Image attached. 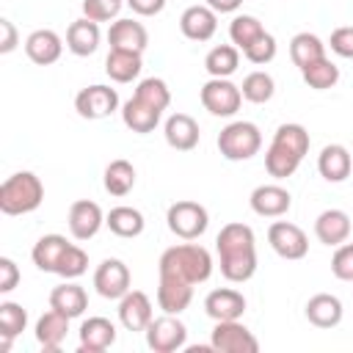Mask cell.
<instances>
[{
    "instance_id": "obj_40",
    "label": "cell",
    "mask_w": 353,
    "mask_h": 353,
    "mask_svg": "<svg viewBox=\"0 0 353 353\" xmlns=\"http://www.w3.org/2000/svg\"><path fill=\"white\" fill-rule=\"evenodd\" d=\"M132 97H138L141 102H146V105H152L157 110H165L171 105V88H168V83L163 77H143L135 85Z\"/></svg>"
},
{
    "instance_id": "obj_19",
    "label": "cell",
    "mask_w": 353,
    "mask_h": 353,
    "mask_svg": "<svg viewBox=\"0 0 353 353\" xmlns=\"http://www.w3.org/2000/svg\"><path fill=\"white\" fill-rule=\"evenodd\" d=\"M204 312L215 323H221V320H240L243 312H245V298H243V292H237L232 287H221V290H212L204 298Z\"/></svg>"
},
{
    "instance_id": "obj_29",
    "label": "cell",
    "mask_w": 353,
    "mask_h": 353,
    "mask_svg": "<svg viewBox=\"0 0 353 353\" xmlns=\"http://www.w3.org/2000/svg\"><path fill=\"white\" fill-rule=\"evenodd\" d=\"M141 55L143 52H132V50H110L105 58V74L113 83H132L143 69Z\"/></svg>"
},
{
    "instance_id": "obj_43",
    "label": "cell",
    "mask_w": 353,
    "mask_h": 353,
    "mask_svg": "<svg viewBox=\"0 0 353 353\" xmlns=\"http://www.w3.org/2000/svg\"><path fill=\"white\" fill-rule=\"evenodd\" d=\"M276 39L265 30L254 44H248L245 50H243V58L245 61H251V63H256V66H265V63H270L273 58H276Z\"/></svg>"
},
{
    "instance_id": "obj_3",
    "label": "cell",
    "mask_w": 353,
    "mask_h": 353,
    "mask_svg": "<svg viewBox=\"0 0 353 353\" xmlns=\"http://www.w3.org/2000/svg\"><path fill=\"white\" fill-rule=\"evenodd\" d=\"M44 201V185L33 171H17L0 185V212L28 215Z\"/></svg>"
},
{
    "instance_id": "obj_48",
    "label": "cell",
    "mask_w": 353,
    "mask_h": 353,
    "mask_svg": "<svg viewBox=\"0 0 353 353\" xmlns=\"http://www.w3.org/2000/svg\"><path fill=\"white\" fill-rule=\"evenodd\" d=\"M130 8H132V14H138V17H154V14H160L163 8H165V0H124Z\"/></svg>"
},
{
    "instance_id": "obj_25",
    "label": "cell",
    "mask_w": 353,
    "mask_h": 353,
    "mask_svg": "<svg viewBox=\"0 0 353 353\" xmlns=\"http://www.w3.org/2000/svg\"><path fill=\"white\" fill-rule=\"evenodd\" d=\"M108 41H110V50L143 52L149 44V33L138 19H116V22H110Z\"/></svg>"
},
{
    "instance_id": "obj_38",
    "label": "cell",
    "mask_w": 353,
    "mask_h": 353,
    "mask_svg": "<svg viewBox=\"0 0 353 353\" xmlns=\"http://www.w3.org/2000/svg\"><path fill=\"white\" fill-rule=\"evenodd\" d=\"M240 91H243V99H245V102L265 105V102L273 99V94H276V83H273V77H270L268 72L256 69V72H251V74L243 77Z\"/></svg>"
},
{
    "instance_id": "obj_14",
    "label": "cell",
    "mask_w": 353,
    "mask_h": 353,
    "mask_svg": "<svg viewBox=\"0 0 353 353\" xmlns=\"http://www.w3.org/2000/svg\"><path fill=\"white\" fill-rule=\"evenodd\" d=\"M152 320H154V309L146 292L130 290L124 298H119V323L127 331H146Z\"/></svg>"
},
{
    "instance_id": "obj_6",
    "label": "cell",
    "mask_w": 353,
    "mask_h": 353,
    "mask_svg": "<svg viewBox=\"0 0 353 353\" xmlns=\"http://www.w3.org/2000/svg\"><path fill=\"white\" fill-rule=\"evenodd\" d=\"M201 105H204L207 113L221 116V119H229V116H234L240 110L243 91L229 77H210L201 85Z\"/></svg>"
},
{
    "instance_id": "obj_23",
    "label": "cell",
    "mask_w": 353,
    "mask_h": 353,
    "mask_svg": "<svg viewBox=\"0 0 353 353\" xmlns=\"http://www.w3.org/2000/svg\"><path fill=\"white\" fill-rule=\"evenodd\" d=\"M99 39H102L99 22H94V19H88V17H80V19H74V22L66 28V47H69V52L77 55V58L94 55L97 47H99Z\"/></svg>"
},
{
    "instance_id": "obj_9",
    "label": "cell",
    "mask_w": 353,
    "mask_h": 353,
    "mask_svg": "<svg viewBox=\"0 0 353 353\" xmlns=\"http://www.w3.org/2000/svg\"><path fill=\"white\" fill-rule=\"evenodd\" d=\"M74 110H77V116H83L88 121L108 119L113 110H119V94L110 85H99V83L85 85L74 97Z\"/></svg>"
},
{
    "instance_id": "obj_34",
    "label": "cell",
    "mask_w": 353,
    "mask_h": 353,
    "mask_svg": "<svg viewBox=\"0 0 353 353\" xmlns=\"http://www.w3.org/2000/svg\"><path fill=\"white\" fill-rule=\"evenodd\" d=\"M102 185L110 196H127L132 188H135V165L130 160H110L108 168H105V176H102Z\"/></svg>"
},
{
    "instance_id": "obj_16",
    "label": "cell",
    "mask_w": 353,
    "mask_h": 353,
    "mask_svg": "<svg viewBox=\"0 0 353 353\" xmlns=\"http://www.w3.org/2000/svg\"><path fill=\"white\" fill-rule=\"evenodd\" d=\"M163 135H165V143L176 152H190L199 146V138H201V130H199V121L188 113H171L165 119V127H163Z\"/></svg>"
},
{
    "instance_id": "obj_37",
    "label": "cell",
    "mask_w": 353,
    "mask_h": 353,
    "mask_svg": "<svg viewBox=\"0 0 353 353\" xmlns=\"http://www.w3.org/2000/svg\"><path fill=\"white\" fill-rule=\"evenodd\" d=\"M301 77L309 88L314 91H328L339 83V66L331 61V58H320L314 63H309L306 69H301Z\"/></svg>"
},
{
    "instance_id": "obj_28",
    "label": "cell",
    "mask_w": 353,
    "mask_h": 353,
    "mask_svg": "<svg viewBox=\"0 0 353 353\" xmlns=\"http://www.w3.org/2000/svg\"><path fill=\"white\" fill-rule=\"evenodd\" d=\"M36 342L44 347V350H58L61 342L66 339L69 334V317L61 314L58 309H50L44 312L39 320H36Z\"/></svg>"
},
{
    "instance_id": "obj_20",
    "label": "cell",
    "mask_w": 353,
    "mask_h": 353,
    "mask_svg": "<svg viewBox=\"0 0 353 353\" xmlns=\"http://www.w3.org/2000/svg\"><path fill=\"white\" fill-rule=\"evenodd\" d=\"M80 353H102L116 342V325L108 317H88L80 323Z\"/></svg>"
},
{
    "instance_id": "obj_35",
    "label": "cell",
    "mask_w": 353,
    "mask_h": 353,
    "mask_svg": "<svg viewBox=\"0 0 353 353\" xmlns=\"http://www.w3.org/2000/svg\"><path fill=\"white\" fill-rule=\"evenodd\" d=\"M237 66H240V50L234 44H218L204 58V69L210 72V77H232Z\"/></svg>"
},
{
    "instance_id": "obj_17",
    "label": "cell",
    "mask_w": 353,
    "mask_h": 353,
    "mask_svg": "<svg viewBox=\"0 0 353 353\" xmlns=\"http://www.w3.org/2000/svg\"><path fill=\"white\" fill-rule=\"evenodd\" d=\"M63 52V39L50 30V28H39L25 39V55L36 63V66H50L61 58Z\"/></svg>"
},
{
    "instance_id": "obj_42",
    "label": "cell",
    "mask_w": 353,
    "mask_h": 353,
    "mask_svg": "<svg viewBox=\"0 0 353 353\" xmlns=\"http://www.w3.org/2000/svg\"><path fill=\"white\" fill-rule=\"evenodd\" d=\"M85 270H88V254H85L80 245L72 243V245L66 248V254L61 256V265H58L55 273H58L61 279H80Z\"/></svg>"
},
{
    "instance_id": "obj_2",
    "label": "cell",
    "mask_w": 353,
    "mask_h": 353,
    "mask_svg": "<svg viewBox=\"0 0 353 353\" xmlns=\"http://www.w3.org/2000/svg\"><path fill=\"white\" fill-rule=\"evenodd\" d=\"M157 270H160V276H174V279H182L196 287L212 276V256L204 245L188 240V243L165 248L160 254Z\"/></svg>"
},
{
    "instance_id": "obj_49",
    "label": "cell",
    "mask_w": 353,
    "mask_h": 353,
    "mask_svg": "<svg viewBox=\"0 0 353 353\" xmlns=\"http://www.w3.org/2000/svg\"><path fill=\"white\" fill-rule=\"evenodd\" d=\"M0 30H3V41H0V52L3 55H8L14 47H17V28H14V22L11 19H0Z\"/></svg>"
},
{
    "instance_id": "obj_32",
    "label": "cell",
    "mask_w": 353,
    "mask_h": 353,
    "mask_svg": "<svg viewBox=\"0 0 353 353\" xmlns=\"http://www.w3.org/2000/svg\"><path fill=\"white\" fill-rule=\"evenodd\" d=\"M290 58H292V63H295L298 69H306L309 63L325 58V44H323L320 36H314V33H309V30L295 33L292 41H290Z\"/></svg>"
},
{
    "instance_id": "obj_11",
    "label": "cell",
    "mask_w": 353,
    "mask_h": 353,
    "mask_svg": "<svg viewBox=\"0 0 353 353\" xmlns=\"http://www.w3.org/2000/svg\"><path fill=\"white\" fill-rule=\"evenodd\" d=\"M130 268L121 262V259H116V256H110V259H102L99 265H97V270H94V290L102 295V298H108V301H119V298H124L132 287H130Z\"/></svg>"
},
{
    "instance_id": "obj_7",
    "label": "cell",
    "mask_w": 353,
    "mask_h": 353,
    "mask_svg": "<svg viewBox=\"0 0 353 353\" xmlns=\"http://www.w3.org/2000/svg\"><path fill=\"white\" fill-rule=\"evenodd\" d=\"M143 334H146L149 350H154V353H174L188 345V325L176 314L163 312V317H154Z\"/></svg>"
},
{
    "instance_id": "obj_33",
    "label": "cell",
    "mask_w": 353,
    "mask_h": 353,
    "mask_svg": "<svg viewBox=\"0 0 353 353\" xmlns=\"http://www.w3.org/2000/svg\"><path fill=\"white\" fill-rule=\"evenodd\" d=\"M28 325V312L14 303V301H3L0 303V350L6 353L14 342V336H19Z\"/></svg>"
},
{
    "instance_id": "obj_21",
    "label": "cell",
    "mask_w": 353,
    "mask_h": 353,
    "mask_svg": "<svg viewBox=\"0 0 353 353\" xmlns=\"http://www.w3.org/2000/svg\"><path fill=\"white\" fill-rule=\"evenodd\" d=\"M193 301V284L174 279V276H160L157 284V306L165 314H182Z\"/></svg>"
},
{
    "instance_id": "obj_31",
    "label": "cell",
    "mask_w": 353,
    "mask_h": 353,
    "mask_svg": "<svg viewBox=\"0 0 353 353\" xmlns=\"http://www.w3.org/2000/svg\"><path fill=\"white\" fill-rule=\"evenodd\" d=\"M105 223H108V229H110L116 237H138V234L143 232V226H146L143 212L135 210V207H127V204L113 207V210L105 215Z\"/></svg>"
},
{
    "instance_id": "obj_15",
    "label": "cell",
    "mask_w": 353,
    "mask_h": 353,
    "mask_svg": "<svg viewBox=\"0 0 353 353\" xmlns=\"http://www.w3.org/2000/svg\"><path fill=\"white\" fill-rule=\"evenodd\" d=\"M179 30L190 41H210L218 30V14L204 3V6H188L179 17Z\"/></svg>"
},
{
    "instance_id": "obj_46",
    "label": "cell",
    "mask_w": 353,
    "mask_h": 353,
    "mask_svg": "<svg viewBox=\"0 0 353 353\" xmlns=\"http://www.w3.org/2000/svg\"><path fill=\"white\" fill-rule=\"evenodd\" d=\"M328 47L331 52H336L339 58H353V25H345V28H336L328 39Z\"/></svg>"
},
{
    "instance_id": "obj_50",
    "label": "cell",
    "mask_w": 353,
    "mask_h": 353,
    "mask_svg": "<svg viewBox=\"0 0 353 353\" xmlns=\"http://www.w3.org/2000/svg\"><path fill=\"white\" fill-rule=\"evenodd\" d=\"M215 14H234L240 6H243V0H204Z\"/></svg>"
},
{
    "instance_id": "obj_45",
    "label": "cell",
    "mask_w": 353,
    "mask_h": 353,
    "mask_svg": "<svg viewBox=\"0 0 353 353\" xmlns=\"http://www.w3.org/2000/svg\"><path fill=\"white\" fill-rule=\"evenodd\" d=\"M331 273L339 281H353V243H342L336 245L334 256H331Z\"/></svg>"
},
{
    "instance_id": "obj_4",
    "label": "cell",
    "mask_w": 353,
    "mask_h": 353,
    "mask_svg": "<svg viewBox=\"0 0 353 353\" xmlns=\"http://www.w3.org/2000/svg\"><path fill=\"white\" fill-rule=\"evenodd\" d=\"M262 149V132L254 121H232L218 132V152L229 163H243L259 154Z\"/></svg>"
},
{
    "instance_id": "obj_8",
    "label": "cell",
    "mask_w": 353,
    "mask_h": 353,
    "mask_svg": "<svg viewBox=\"0 0 353 353\" xmlns=\"http://www.w3.org/2000/svg\"><path fill=\"white\" fill-rule=\"evenodd\" d=\"M210 347L218 353H256L259 339L240 320H221L210 334Z\"/></svg>"
},
{
    "instance_id": "obj_47",
    "label": "cell",
    "mask_w": 353,
    "mask_h": 353,
    "mask_svg": "<svg viewBox=\"0 0 353 353\" xmlns=\"http://www.w3.org/2000/svg\"><path fill=\"white\" fill-rule=\"evenodd\" d=\"M19 284V268L11 256H0V292H11Z\"/></svg>"
},
{
    "instance_id": "obj_22",
    "label": "cell",
    "mask_w": 353,
    "mask_h": 353,
    "mask_svg": "<svg viewBox=\"0 0 353 353\" xmlns=\"http://www.w3.org/2000/svg\"><path fill=\"white\" fill-rule=\"evenodd\" d=\"M303 314H306V320H309L312 325H317V328H334V325L342 323L345 309H342V301H339L336 295H331V292H317V295H312V298L306 301Z\"/></svg>"
},
{
    "instance_id": "obj_13",
    "label": "cell",
    "mask_w": 353,
    "mask_h": 353,
    "mask_svg": "<svg viewBox=\"0 0 353 353\" xmlns=\"http://www.w3.org/2000/svg\"><path fill=\"white\" fill-rule=\"evenodd\" d=\"M66 223H69V232L74 240H91L97 237V232L102 229L105 223V215H102V207L97 201H88V199H80L69 207V215H66Z\"/></svg>"
},
{
    "instance_id": "obj_44",
    "label": "cell",
    "mask_w": 353,
    "mask_h": 353,
    "mask_svg": "<svg viewBox=\"0 0 353 353\" xmlns=\"http://www.w3.org/2000/svg\"><path fill=\"white\" fill-rule=\"evenodd\" d=\"M124 0H83V17L94 22H110L119 17Z\"/></svg>"
},
{
    "instance_id": "obj_39",
    "label": "cell",
    "mask_w": 353,
    "mask_h": 353,
    "mask_svg": "<svg viewBox=\"0 0 353 353\" xmlns=\"http://www.w3.org/2000/svg\"><path fill=\"white\" fill-rule=\"evenodd\" d=\"M262 33H265L262 22H259L256 17H251V14H234V19L229 22V39H232V44H234L240 52H243L248 44H254Z\"/></svg>"
},
{
    "instance_id": "obj_1",
    "label": "cell",
    "mask_w": 353,
    "mask_h": 353,
    "mask_svg": "<svg viewBox=\"0 0 353 353\" xmlns=\"http://www.w3.org/2000/svg\"><path fill=\"white\" fill-rule=\"evenodd\" d=\"M215 251H218L221 273L226 281L243 284L256 273V237L248 223L232 221L221 226L215 237Z\"/></svg>"
},
{
    "instance_id": "obj_18",
    "label": "cell",
    "mask_w": 353,
    "mask_h": 353,
    "mask_svg": "<svg viewBox=\"0 0 353 353\" xmlns=\"http://www.w3.org/2000/svg\"><path fill=\"white\" fill-rule=\"evenodd\" d=\"M350 229H353V223H350V215L345 212V210H336V207H331V210H323L320 215H317V221H314V237L323 243V245H342L347 237H350Z\"/></svg>"
},
{
    "instance_id": "obj_26",
    "label": "cell",
    "mask_w": 353,
    "mask_h": 353,
    "mask_svg": "<svg viewBox=\"0 0 353 353\" xmlns=\"http://www.w3.org/2000/svg\"><path fill=\"white\" fill-rule=\"evenodd\" d=\"M350 168H353V157L342 143L323 146V152L317 157V171L325 182H345L350 176Z\"/></svg>"
},
{
    "instance_id": "obj_41",
    "label": "cell",
    "mask_w": 353,
    "mask_h": 353,
    "mask_svg": "<svg viewBox=\"0 0 353 353\" xmlns=\"http://www.w3.org/2000/svg\"><path fill=\"white\" fill-rule=\"evenodd\" d=\"M273 141H276V143H281V146H287L290 152H295L301 160L306 157L309 143H312V138H309L306 127H303V124H295V121L279 124V127H276V132H273Z\"/></svg>"
},
{
    "instance_id": "obj_27",
    "label": "cell",
    "mask_w": 353,
    "mask_h": 353,
    "mask_svg": "<svg viewBox=\"0 0 353 353\" xmlns=\"http://www.w3.org/2000/svg\"><path fill=\"white\" fill-rule=\"evenodd\" d=\"M69 245H72V243H69L63 234H44V237L36 240V245H33V251H30V259H33V265H36L39 270L55 273L58 265H61V256L66 254Z\"/></svg>"
},
{
    "instance_id": "obj_12",
    "label": "cell",
    "mask_w": 353,
    "mask_h": 353,
    "mask_svg": "<svg viewBox=\"0 0 353 353\" xmlns=\"http://www.w3.org/2000/svg\"><path fill=\"white\" fill-rule=\"evenodd\" d=\"M248 204H251V210H254L256 215H262V218H281V215L290 212L292 196H290L287 188L270 182V185H256V188L251 190V196H248Z\"/></svg>"
},
{
    "instance_id": "obj_10",
    "label": "cell",
    "mask_w": 353,
    "mask_h": 353,
    "mask_svg": "<svg viewBox=\"0 0 353 353\" xmlns=\"http://www.w3.org/2000/svg\"><path fill=\"white\" fill-rule=\"evenodd\" d=\"M268 243L281 259H303L309 254L306 232L290 221H273L268 229Z\"/></svg>"
},
{
    "instance_id": "obj_24",
    "label": "cell",
    "mask_w": 353,
    "mask_h": 353,
    "mask_svg": "<svg viewBox=\"0 0 353 353\" xmlns=\"http://www.w3.org/2000/svg\"><path fill=\"white\" fill-rule=\"evenodd\" d=\"M50 309H58L61 314H66L69 320H74V317H80L88 309V292L74 279H66L63 284L52 287V292H50Z\"/></svg>"
},
{
    "instance_id": "obj_36",
    "label": "cell",
    "mask_w": 353,
    "mask_h": 353,
    "mask_svg": "<svg viewBox=\"0 0 353 353\" xmlns=\"http://www.w3.org/2000/svg\"><path fill=\"white\" fill-rule=\"evenodd\" d=\"M298 165H301V157H298L295 152H290L287 146L270 141V146H268V152H265V168H268V174H270L273 179H287V176H292V174L298 171Z\"/></svg>"
},
{
    "instance_id": "obj_30",
    "label": "cell",
    "mask_w": 353,
    "mask_h": 353,
    "mask_svg": "<svg viewBox=\"0 0 353 353\" xmlns=\"http://www.w3.org/2000/svg\"><path fill=\"white\" fill-rule=\"evenodd\" d=\"M160 113H163V110H157V108L141 102L138 97H130V99L121 105V121H124L132 132H138V135L152 132V130L160 124Z\"/></svg>"
},
{
    "instance_id": "obj_5",
    "label": "cell",
    "mask_w": 353,
    "mask_h": 353,
    "mask_svg": "<svg viewBox=\"0 0 353 353\" xmlns=\"http://www.w3.org/2000/svg\"><path fill=\"white\" fill-rule=\"evenodd\" d=\"M165 223H168L171 234H176L179 240H199L210 226V212L204 204L182 199V201H174L168 207Z\"/></svg>"
}]
</instances>
